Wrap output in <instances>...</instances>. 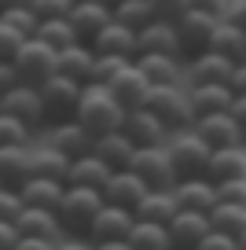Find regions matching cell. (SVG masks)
<instances>
[{"mask_svg": "<svg viewBox=\"0 0 246 250\" xmlns=\"http://www.w3.org/2000/svg\"><path fill=\"white\" fill-rule=\"evenodd\" d=\"M110 22L140 33L144 26L154 22V15H151V8H147V0H122V4H110Z\"/></svg>", "mask_w": 246, "mask_h": 250, "instance_id": "34", "label": "cell"}, {"mask_svg": "<svg viewBox=\"0 0 246 250\" xmlns=\"http://www.w3.org/2000/svg\"><path fill=\"white\" fill-rule=\"evenodd\" d=\"M26 177H33V151L30 147H0V184L15 188Z\"/></svg>", "mask_w": 246, "mask_h": 250, "instance_id": "28", "label": "cell"}, {"mask_svg": "<svg viewBox=\"0 0 246 250\" xmlns=\"http://www.w3.org/2000/svg\"><path fill=\"white\" fill-rule=\"evenodd\" d=\"M74 0H30V15L37 22H48V19H66Z\"/></svg>", "mask_w": 246, "mask_h": 250, "instance_id": "40", "label": "cell"}, {"mask_svg": "<svg viewBox=\"0 0 246 250\" xmlns=\"http://www.w3.org/2000/svg\"><path fill=\"white\" fill-rule=\"evenodd\" d=\"M92 133H85L81 125L74 122V118H66V122H55V136H52V147L59 151L66 162H74V158H85L92 155Z\"/></svg>", "mask_w": 246, "mask_h": 250, "instance_id": "21", "label": "cell"}, {"mask_svg": "<svg viewBox=\"0 0 246 250\" xmlns=\"http://www.w3.org/2000/svg\"><path fill=\"white\" fill-rule=\"evenodd\" d=\"M195 250H239V243L231 239V235H221V232H206V239H202Z\"/></svg>", "mask_w": 246, "mask_h": 250, "instance_id": "47", "label": "cell"}, {"mask_svg": "<svg viewBox=\"0 0 246 250\" xmlns=\"http://www.w3.org/2000/svg\"><path fill=\"white\" fill-rule=\"evenodd\" d=\"M15 232L19 235H33V239H59V217L55 210H37V206H22L15 217Z\"/></svg>", "mask_w": 246, "mask_h": 250, "instance_id": "24", "label": "cell"}, {"mask_svg": "<svg viewBox=\"0 0 246 250\" xmlns=\"http://www.w3.org/2000/svg\"><path fill=\"white\" fill-rule=\"evenodd\" d=\"M165 155H169V162H173L177 180H187V177H202V173H206L209 147H206L195 133L180 129V136H173V144L165 147Z\"/></svg>", "mask_w": 246, "mask_h": 250, "instance_id": "6", "label": "cell"}, {"mask_svg": "<svg viewBox=\"0 0 246 250\" xmlns=\"http://www.w3.org/2000/svg\"><path fill=\"white\" fill-rule=\"evenodd\" d=\"M92 48L88 44H74V48H62L55 52V74L77 81V85H88V74H92Z\"/></svg>", "mask_w": 246, "mask_h": 250, "instance_id": "26", "label": "cell"}, {"mask_svg": "<svg viewBox=\"0 0 246 250\" xmlns=\"http://www.w3.org/2000/svg\"><path fill=\"white\" fill-rule=\"evenodd\" d=\"M228 88L235 96H246V62H239L235 70H231V81H228Z\"/></svg>", "mask_w": 246, "mask_h": 250, "instance_id": "52", "label": "cell"}, {"mask_svg": "<svg viewBox=\"0 0 246 250\" xmlns=\"http://www.w3.org/2000/svg\"><path fill=\"white\" fill-rule=\"evenodd\" d=\"M132 59H118V55H96L92 59V74H88V85H110L114 74H122Z\"/></svg>", "mask_w": 246, "mask_h": 250, "instance_id": "38", "label": "cell"}, {"mask_svg": "<svg viewBox=\"0 0 246 250\" xmlns=\"http://www.w3.org/2000/svg\"><path fill=\"white\" fill-rule=\"evenodd\" d=\"M202 177L209 184H221V180H246V151L243 147H217L206 158V173Z\"/></svg>", "mask_w": 246, "mask_h": 250, "instance_id": "18", "label": "cell"}, {"mask_svg": "<svg viewBox=\"0 0 246 250\" xmlns=\"http://www.w3.org/2000/svg\"><path fill=\"white\" fill-rule=\"evenodd\" d=\"M74 122L92 136L118 133L125 122V107L103 85H81V96H77V107H74Z\"/></svg>", "mask_w": 246, "mask_h": 250, "instance_id": "1", "label": "cell"}, {"mask_svg": "<svg viewBox=\"0 0 246 250\" xmlns=\"http://www.w3.org/2000/svg\"><path fill=\"white\" fill-rule=\"evenodd\" d=\"M125 169H132L147 188H151V191H169V188L177 184L173 162H169V155H165L162 144H154V147H136Z\"/></svg>", "mask_w": 246, "mask_h": 250, "instance_id": "4", "label": "cell"}, {"mask_svg": "<svg viewBox=\"0 0 246 250\" xmlns=\"http://www.w3.org/2000/svg\"><path fill=\"white\" fill-rule=\"evenodd\" d=\"M22 33H15V30H11V26H4V22H0V59H4V62H11V59H15V52H19V44H22Z\"/></svg>", "mask_w": 246, "mask_h": 250, "instance_id": "45", "label": "cell"}, {"mask_svg": "<svg viewBox=\"0 0 246 250\" xmlns=\"http://www.w3.org/2000/svg\"><path fill=\"white\" fill-rule=\"evenodd\" d=\"M59 239H33V235H19V243L11 250H55Z\"/></svg>", "mask_w": 246, "mask_h": 250, "instance_id": "50", "label": "cell"}, {"mask_svg": "<svg viewBox=\"0 0 246 250\" xmlns=\"http://www.w3.org/2000/svg\"><path fill=\"white\" fill-rule=\"evenodd\" d=\"M92 55H118V59H136V33L125 30L118 22H107L92 41H88Z\"/></svg>", "mask_w": 246, "mask_h": 250, "instance_id": "20", "label": "cell"}, {"mask_svg": "<svg viewBox=\"0 0 246 250\" xmlns=\"http://www.w3.org/2000/svg\"><path fill=\"white\" fill-rule=\"evenodd\" d=\"M213 191H217V203L246 206V180H221V184H213Z\"/></svg>", "mask_w": 246, "mask_h": 250, "instance_id": "43", "label": "cell"}, {"mask_svg": "<svg viewBox=\"0 0 246 250\" xmlns=\"http://www.w3.org/2000/svg\"><path fill=\"white\" fill-rule=\"evenodd\" d=\"M66 22L74 26V33H77V41H81V44H85V41H92L96 33L110 22L107 0H81V4H74V8H70V15H66Z\"/></svg>", "mask_w": 246, "mask_h": 250, "instance_id": "16", "label": "cell"}, {"mask_svg": "<svg viewBox=\"0 0 246 250\" xmlns=\"http://www.w3.org/2000/svg\"><path fill=\"white\" fill-rule=\"evenodd\" d=\"M100 206H103L100 191H92V188H70V184H66L59 206H55L59 228H62V232H74V235H85Z\"/></svg>", "mask_w": 246, "mask_h": 250, "instance_id": "3", "label": "cell"}, {"mask_svg": "<svg viewBox=\"0 0 246 250\" xmlns=\"http://www.w3.org/2000/svg\"><path fill=\"white\" fill-rule=\"evenodd\" d=\"M33 37H37L41 44H48L52 52H62V48L81 44L77 33H74V26H70L66 19H48V22H37V33H33Z\"/></svg>", "mask_w": 246, "mask_h": 250, "instance_id": "36", "label": "cell"}, {"mask_svg": "<svg viewBox=\"0 0 246 250\" xmlns=\"http://www.w3.org/2000/svg\"><path fill=\"white\" fill-rule=\"evenodd\" d=\"M11 66H15L22 85H41V81H48L55 74V52L48 44H41L37 37H26L22 44H19Z\"/></svg>", "mask_w": 246, "mask_h": 250, "instance_id": "5", "label": "cell"}, {"mask_svg": "<svg viewBox=\"0 0 246 250\" xmlns=\"http://www.w3.org/2000/svg\"><path fill=\"white\" fill-rule=\"evenodd\" d=\"M147 8H151V15L162 19V22H177L187 11V0H147Z\"/></svg>", "mask_w": 246, "mask_h": 250, "instance_id": "42", "label": "cell"}, {"mask_svg": "<svg viewBox=\"0 0 246 250\" xmlns=\"http://www.w3.org/2000/svg\"><path fill=\"white\" fill-rule=\"evenodd\" d=\"M136 55H169V59H180V41H177V30L173 22H162L154 19L151 26L136 33Z\"/></svg>", "mask_w": 246, "mask_h": 250, "instance_id": "13", "label": "cell"}, {"mask_svg": "<svg viewBox=\"0 0 246 250\" xmlns=\"http://www.w3.org/2000/svg\"><path fill=\"white\" fill-rule=\"evenodd\" d=\"M110 177V166H103L96 155H85V158H74L66 166V184L70 188H92V191H103Z\"/></svg>", "mask_w": 246, "mask_h": 250, "instance_id": "30", "label": "cell"}, {"mask_svg": "<svg viewBox=\"0 0 246 250\" xmlns=\"http://www.w3.org/2000/svg\"><path fill=\"white\" fill-rule=\"evenodd\" d=\"M191 133L199 136L209 151H217V147H243L239 129H235V122L228 118V110H224V114H202V118H195Z\"/></svg>", "mask_w": 246, "mask_h": 250, "instance_id": "12", "label": "cell"}, {"mask_svg": "<svg viewBox=\"0 0 246 250\" xmlns=\"http://www.w3.org/2000/svg\"><path fill=\"white\" fill-rule=\"evenodd\" d=\"M74 4H81V0H74Z\"/></svg>", "mask_w": 246, "mask_h": 250, "instance_id": "59", "label": "cell"}, {"mask_svg": "<svg viewBox=\"0 0 246 250\" xmlns=\"http://www.w3.org/2000/svg\"><path fill=\"white\" fill-rule=\"evenodd\" d=\"M0 110H4V114H11L15 122H22L26 129H37L41 122H48V118H44V103H41L37 85H22V81L0 96Z\"/></svg>", "mask_w": 246, "mask_h": 250, "instance_id": "8", "label": "cell"}, {"mask_svg": "<svg viewBox=\"0 0 246 250\" xmlns=\"http://www.w3.org/2000/svg\"><path fill=\"white\" fill-rule=\"evenodd\" d=\"M62 191H66V184H62V180H48V177H26L22 184H19L22 206H37V210H55Z\"/></svg>", "mask_w": 246, "mask_h": 250, "instance_id": "22", "label": "cell"}, {"mask_svg": "<svg viewBox=\"0 0 246 250\" xmlns=\"http://www.w3.org/2000/svg\"><path fill=\"white\" fill-rule=\"evenodd\" d=\"M147 191H151V188H147L132 169H110V177H107V184H103L100 199H103V203H110V206H122V210H132Z\"/></svg>", "mask_w": 246, "mask_h": 250, "instance_id": "11", "label": "cell"}, {"mask_svg": "<svg viewBox=\"0 0 246 250\" xmlns=\"http://www.w3.org/2000/svg\"><path fill=\"white\" fill-rule=\"evenodd\" d=\"M66 166L70 162L55 147L33 151V177H48V180H62V184H66Z\"/></svg>", "mask_w": 246, "mask_h": 250, "instance_id": "37", "label": "cell"}, {"mask_svg": "<svg viewBox=\"0 0 246 250\" xmlns=\"http://www.w3.org/2000/svg\"><path fill=\"white\" fill-rule=\"evenodd\" d=\"M132 140L118 129V133H103V136H96L92 140V155L100 158L103 166H110V169H125L129 166V158H132Z\"/></svg>", "mask_w": 246, "mask_h": 250, "instance_id": "25", "label": "cell"}, {"mask_svg": "<svg viewBox=\"0 0 246 250\" xmlns=\"http://www.w3.org/2000/svg\"><path fill=\"white\" fill-rule=\"evenodd\" d=\"M173 213H177V203H173L169 191H147L132 206V221H151V225H165Z\"/></svg>", "mask_w": 246, "mask_h": 250, "instance_id": "32", "label": "cell"}, {"mask_svg": "<svg viewBox=\"0 0 246 250\" xmlns=\"http://www.w3.org/2000/svg\"><path fill=\"white\" fill-rule=\"evenodd\" d=\"M217 22L221 19L213 15H202V11H184V15L173 22V30H177V41H180V52L187 55H199L209 48V37H213Z\"/></svg>", "mask_w": 246, "mask_h": 250, "instance_id": "9", "label": "cell"}, {"mask_svg": "<svg viewBox=\"0 0 246 250\" xmlns=\"http://www.w3.org/2000/svg\"><path fill=\"white\" fill-rule=\"evenodd\" d=\"M11 8H30V0H0V11H11Z\"/></svg>", "mask_w": 246, "mask_h": 250, "instance_id": "56", "label": "cell"}, {"mask_svg": "<svg viewBox=\"0 0 246 250\" xmlns=\"http://www.w3.org/2000/svg\"><path fill=\"white\" fill-rule=\"evenodd\" d=\"M224 8H228V0H187V11H202V15H213V19H221Z\"/></svg>", "mask_w": 246, "mask_h": 250, "instance_id": "48", "label": "cell"}, {"mask_svg": "<svg viewBox=\"0 0 246 250\" xmlns=\"http://www.w3.org/2000/svg\"><path fill=\"white\" fill-rule=\"evenodd\" d=\"M0 147H30V129L0 110Z\"/></svg>", "mask_w": 246, "mask_h": 250, "instance_id": "39", "label": "cell"}, {"mask_svg": "<svg viewBox=\"0 0 246 250\" xmlns=\"http://www.w3.org/2000/svg\"><path fill=\"white\" fill-rule=\"evenodd\" d=\"M235 243H239V250H246V232H243V235H239V239H235Z\"/></svg>", "mask_w": 246, "mask_h": 250, "instance_id": "57", "label": "cell"}, {"mask_svg": "<svg viewBox=\"0 0 246 250\" xmlns=\"http://www.w3.org/2000/svg\"><path fill=\"white\" fill-rule=\"evenodd\" d=\"M144 110H151L169 133H180V129L195 125V110H191L187 92L180 85H151L144 96Z\"/></svg>", "mask_w": 246, "mask_h": 250, "instance_id": "2", "label": "cell"}, {"mask_svg": "<svg viewBox=\"0 0 246 250\" xmlns=\"http://www.w3.org/2000/svg\"><path fill=\"white\" fill-rule=\"evenodd\" d=\"M103 88H107L125 110H136V107H144V96H147V88H151V85H147V78L136 70V62H129V66H125L122 74H114L110 85H103Z\"/></svg>", "mask_w": 246, "mask_h": 250, "instance_id": "19", "label": "cell"}, {"mask_svg": "<svg viewBox=\"0 0 246 250\" xmlns=\"http://www.w3.org/2000/svg\"><path fill=\"white\" fill-rule=\"evenodd\" d=\"M125 243H129L132 250H169L165 225H151V221H132Z\"/></svg>", "mask_w": 246, "mask_h": 250, "instance_id": "35", "label": "cell"}, {"mask_svg": "<svg viewBox=\"0 0 246 250\" xmlns=\"http://www.w3.org/2000/svg\"><path fill=\"white\" fill-rule=\"evenodd\" d=\"M206 52H213V55H221V59H228V62L239 66V62H246V33L239 30V26H231V22H217Z\"/></svg>", "mask_w": 246, "mask_h": 250, "instance_id": "29", "label": "cell"}, {"mask_svg": "<svg viewBox=\"0 0 246 250\" xmlns=\"http://www.w3.org/2000/svg\"><path fill=\"white\" fill-rule=\"evenodd\" d=\"M231 70H235V62L221 59V55H213V52L191 55V66H187L191 85H228V81H231Z\"/></svg>", "mask_w": 246, "mask_h": 250, "instance_id": "23", "label": "cell"}, {"mask_svg": "<svg viewBox=\"0 0 246 250\" xmlns=\"http://www.w3.org/2000/svg\"><path fill=\"white\" fill-rule=\"evenodd\" d=\"M15 85H19V74H15V66L0 59V96L8 92V88H15Z\"/></svg>", "mask_w": 246, "mask_h": 250, "instance_id": "51", "label": "cell"}, {"mask_svg": "<svg viewBox=\"0 0 246 250\" xmlns=\"http://www.w3.org/2000/svg\"><path fill=\"white\" fill-rule=\"evenodd\" d=\"M136 70L147 78V85H177L180 81V66L169 55H136Z\"/></svg>", "mask_w": 246, "mask_h": 250, "instance_id": "33", "label": "cell"}, {"mask_svg": "<svg viewBox=\"0 0 246 250\" xmlns=\"http://www.w3.org/2000/svg\"><path fill=\"white\" fill-rule=\"evenodd\" d=\"M221 22H231V26H239V30L246 33V0L228 4V8H224V15H221Z\"/></svg>", "mask_w": 246, "mask_h": 250, "instance_id": "49", "label": "cell"}, {"mask_svg": "<svg viewBox=\"0 0 246 250\" xmlns=\"http://www.w3.org/2000/svg\"><path fill=\"white\" fill-rule=\"evenodd\" d=\"M209 232L206 213L195 210H177L169 221H165V235H169V250H195Z\"/></svg>", "mask_w": 246, "mask_h": 250, "instance_id": "10", "label": "cell"}, {"mask_svg": "<svg viewBox=\"0 0 246 250\" xmlns=\"http://www.w3.org/2000/svg\"><path fill=\"white\" fill-rule=\"evenodd\" d=\"M132 228V210H122V206H110L103 203L100 210H96L92 225H88V239L92 243H110V239H125Z\"/></svg>", "mask_w": 246, "mask_h": 250, "instance_id": "15", "label": "cell"}, {"mask_svg": "<svg viewBox=\"0 0 246 250\" xmlns=\"http://www.w3.org/2000/svg\"><path fill=\"white\" fill-rule=\"evenodd\" d=\"M0 22L11 26L15 33H22V37H33L37 33V19L30 15V8H11V11H0Z\"/></svg>", "mask_w": 246, "mask_h": 250, "instance_id": "41", "label": "cell"}, {"mask_svg": "<svg viewBox=\"0 0 246 250\" xmlns=\"http://www.w3.org/2000/svg\"><path fill=\"white\" fill-rule=\"evenodd\" d=\"M15 243H19L15 225H11V221H0V250H11Z\"/></svg>", "mask_w": 246, "mask_h": 250, "instance_id": "53", "label": "cell"}, {"mask_svg": "<svg viewBox=\"0 0 246 250\" xmlns=\"http://www.w3.org/2000/svg\"><path fill=\"white\" fill-rule=\"evenodd\" d=\"M55 250H92V243H81V239H70V243H55Z\"/></svg>", "mask_w": 246, "mask_h": 250, "instance_id": "55", "label": "cell"}, {"mask_svg": "<svg viewBox=\"0 0 246 250\" xmlns=\"http://www.w3.org/2000/svg\"><path fill=\"white\" fill-rule=\"evenodd\" d=\"M19 210H22L19 191H15V188H4V184H0V221H11V225H15Z\"/></svg>", "mask_w": 246, "mask_h": 250, "instance_id": "44", "label": "cell"}, {"mask_svg": "<svg viewBox=\"0 0 246 250\" xmlns=\"http://www.w3.org/2000/svg\"><path fill=\"white\" fill-rule=\"evenodd\" d=\"M122 133L132 140V147H154V144H162V136L169 133V129H165V125H162L151 110L136 107V110H125Z\"/></svg>", "mask_w": 246, "mask_h": 250, "instance_id": "17", "label": "cell"}, {"mask_svg": "<svg viewBox=\"0 0 246 250\" xmlns=\"http://www.w3.org/2000/svg\"><path fill=\"white\" fill-rule=\"evenodd\" d=\"M173 203H177V210H195V213H209L217 206V191L213 184H209L206 177H187V180H177V184L169 188Z\"/></svg>", "mask_w": 246, "mask_h": 250, "instance_id": "14", "label": "cell"}, {"mask_svg": "<svg viewBox=\"0 0 246 250\" xmlns=\"http://www.w3.org/2000/svg\"><path fill=\"white\" fill-rule=\"evenodd\" d=\"M228 118L235 122V129H239V140L246 144V96H235V100H231Z\"/></svg>", "mask_w": 246, "mask_h": 250, "instance_id": "46", "label": "cell"}, {"mask_svg": "<svg viewBox=\"0 0 246 250\" xmlns=\"http://www.w3.org/2000/svg\"><path fill=\"white\" fill-rule=\"evenodd\" d=\"M92 250H132L125 239H110V243H92Z\"/></svg>", "mask_w": 246, "mask_h": 250, "instance_id": "54", "label": "cell"}, {"mask_svg": "<svg viewBox=\"0 0 246 250\" xmlns=\"http://www.w3.org/2000/svg\"><path fill=\"white\" fill-rule=\"evenodd\" d=\"M206 221H209V232H221V235H231V239H239V235L246 232V206L217 203L213 210L206 213Z\"/></svg>", "mask_w": 246, "mask_h": 250, "instance_id": "31", "label": "cell"}, {"mask_svg": "<svg viewBox=\"0 0 246 250\" xmlns=\"http://www.w3.org/2000/svg\"><path fill=\"white\" fill-rule=\"evenodd\" d=\"M110 4H122V0H107V8H110Z\"/></svg>", "mask_w": 246, "mask_h": 250, "instance_id": "58", "label": "cell"}, {"mask_svg": "<svg viewBox=\"0 0 246 250\" xmlns=\"http://www.w3.org/2000/svg\"><path fill=\"white\" fill-rule=\"evenodd\" d=\"M231 100H235V92H231L228 85H191V92H187V103H191L195 118L224 114V110L231 107Z\"/></svg>", "mask_w": 246, "mask_h": 250, "instance_id": "27", "label": "cell"}, {"mask_svg": "<svg viewBox=\"0 0 246 250\" xmlns=\"http://www.w3.org/2000/svg\"><path fill=\"white\" fill-rule=\"evenodd\" d=\"M37 92H41V103H44V118H52V122L74 118L77 96H81V85H77V81L62 78V74H52L48 81L37 85Z\"/></svg>", "mask_w": 246, "mask_h": 250, "instance_id": "7", "label": "cell"}]
</instances>
